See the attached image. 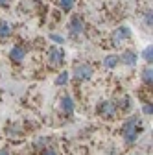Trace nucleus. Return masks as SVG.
<instances>
[{"instance_id": "4", "label": "nucleus", "mask_w": 153, "mask_h": 155, "mask_svg": "<svg viewBox=\"0 0 153 155\" xmlns=\"http://www.w3.org/2000/svg\"><path fill=\"white\" fill-rule=\"evenodd\" d=\"M46 55H48L50 65H63V61H65V52L59 46H50Z\"/></svg>"}, {"instance_id": "5", "label": "nucleus", "mask_w": 153, "mask_h": 155, "mask_svg": "<svg viewBox=\"0 0 153 155\" xmlns=\"http://www.w3.org/2000/svg\"><path fill=\"white\" fill-rule=\"evenodd\" d=\"M131 37V28L127 26H120L116 28V31L112 33V45H120L122 41H125V39Z\"/></svg>"}, {"instance_id": "1", "label": "nucleus", "mask_w": 153, "mask_h": 155, "mask_svg": "<svg viewBox=\"0 0 153 155\" xmlns=\"http://www.w3.org/2000/svg\"><path fill=\"white\" fill-rule=\"evenodd\" d=\"M142 133V122L138 116H131L129 120L124 122L122 126V135H124V140L125 144H135V140L138 139V135Z\"/></svg>"}, {"instance_id": "19", "label": "nucleus", "mask_w": 153, "mask_h": 155, "mask_svg": "<svg viewBox=\"0 0 153 155\" xmlns=\"http://www.w3.org/2000/svg\"><path fill=\"white\" fill-rule=\"evenodd\" d=\"M142 113L151 116V113H153V105H151V102H149V104H144V107H142Z\"/></svg>"}, {"instance_id": "20", "label": "nucleus", "mask_w": 153, "mask_h": 155, "mask_svg": "<svg viewBox=\"0 0 153 155\" xmlns=\"http://www.w3.org/2000/svg\"><path fill=\"white\" fill-rule=\"evenodd\" d=\"M43 155H59V151H57L55 148H46V150L43 151Z\"/></svg>"}, {"instance_id": "2", "label": "nucleus", "mask_w": 153, "mask_h": 155, "mask_svg": "<svg viewBox=\"0 0 153 155\" xmlns=\"http://www.w3.org/2000/svg\"><path fill=\"white\" fill-rule=\"evenodd\" d=\"M92 74H94V68H92L89 63H80V65L74 67V80H78V81H87V80H90Z\"/></svg>"}, {"instance_id": "14", "label": "nucleus", "mask_w": 153, "mask_h": 155, "mask_svg": "<svg viewBox=\"0 0 153 155\" xmlns=\"http://www.w3.org/2000/svg\"><path fill=\"white\" fill-rule=\"evenodd\" d=\"M11 35V28L8 22H0V37H9Z\"/></svg>"}, {"instance_id": "3", "label": "nucleus", "mask_w": 153, "mask_h": 155, "mask_svg": "<svg viewBox=\"0 0 153 155\" xmlns=\"http://www.w3.org/2000/svg\"><path fill=\"white\" fill-rule=\"evenodd\" d=\"M116 104L114 102H111V100H103V102H100V105H98V114L102 116V118H112L114 114H116Z\"/></svg>"}, {"instance_id": "21", "label": "nucleus", "mask_w": 153, "mask_h": 155, "mask_svg": "<svg viewBox=\"0 0 153 155\" xmlns=\"http://www.w3.org/2000/svg\"><path fill=\"white\" fill-rule=\"evenodd\" d=\"M144 22H146V26L151 28V11H146V15H144Z\"/></svg>"}, {"instance_id": "11", "label": "nucleus", "mask_w": 153, "mask_h": 155, "mask_svg": "<svg viewBox=\"0 0 153 155\" xmlns=\"http://www.w3.org/2000/svg\"><path fill=\"white\" fill-rule=\"evenodd\" d=\"M142 81H144V85L151 87V83H153V70L151 68H144L142 70Z\"/></svg>"}, {"instance_id": "7", "label": "nucleus", "mask_w": 153, "mask_h": 155, "mask_svg": "<svg viewBox=\"0 0 153 155\" xmlns=\"http://www.w3.org/2000/svg\"><path fill=\"white\" fill-rule=\"evenodd\" d=\"M118 59L122 61V63H125V65H129V67H133L137 63V59H138V55H137V52L135 50H124V54L118 57Z\"/></svg>"}, {"instance_id": "9", "label": "nucleus", "mask_w": 153, "mask_h": 155, "mask_svg": "<svg viewBox=\"0 0 153 155\" xmlns=\"http://www.w3.org/2000/svg\"><path fill=\"white\" fill-rule=\"evenodd\" d=\"M61 111L67 113V114L74 113V100L70 98V96H63L61 98Z\"/></svg>"}, {"instance_id": "22", "label": "nucleus", "mask_w": 153, "mask_h": 155, "mask_svg": "<svg viewBox=\"0 0 153 155\" xmlns=\"http://www.w3.org/2000/svg\"><path fill=\"white\" fill-rule=\"evenodd\" d=\"M0 155H9V151L6 148H0Z\"/></svg>"}, {"instance_id": "15", "label": "nucleus", "mask_w": 153, "mask_h": 155, "mask_svg": "<svg viewBox=\"0 0 153 155\" xmlns=\"http://www.w3.org/2000/svg\"><path fill=\"white\" fill-rule=\"evenodd\" d=\"M142 57H144V61L151 63V59H153V48H151V45L144 48V52H142Z\"/></svg>"}, {"instance_id": "18", "label": "nucleus", "mask_w": 153, "mask_h": 155, "mask_svg": "<svg viewBox=\"0 0 153 155\" xmlns=\"http://www.w3.org/2000/svg\"><path fill=\"white\" fill-rule=\"evenodd\" d=\"M50 39H52L54 43H61V45L65 43V37H63V35H59V33H50Z\"/></svg>"}, {"instance_id": "17", "label": "nucleus", "mask_w": 153, "mask_h": 155, "mask_svg": "<svg viewBox=\"0 0 153 155\" xmlns=\"http://www.w3.org/2000/svg\"><path fill=\"white\" fill-rule=\"evenodd\" d=\"M21 133V126H9L8 127V135L9 137H15V135H18Z\"/></svg>"}, {"instance_id": "8", "label": "nucleus", "mask_w": 153, "mask_h": 155, "mask_svg": "<svg viewBox=\"0 0 153 155\" xmlns=\"http://www.w3.org/2000/svg\"><path fill=\"white\" fill-rule=\"evenodd\" d=\"M24 55H26V48L24 46H13L11 52H9L11 61H15V63H21L24 59Z\"/></svg>"}, {"instance_id": "10", "label": "nucleus", "mask_w": 153, "mask_h": 155, "mask_svg": "<svg viewBox=\"0 0 153 155\" xmlns=\"http://www.w3.org/2000/svg\"><path fill=\"white\" fill-rule=\"evenodd\" d=\"M118 61H120L118 55H112V54H111V55H107L105 59H103V67H105V68H114V67L118 65Z\"/></svg>"}, {"instance_id": "23", "label": "nucleus", "mask_w": 153, "mask_h": 155, "mask_svg": "<svg viewBox=\"0 0 153 155\" xmlns=\"http://www.w3.org/2000/svg\"><path fill=\"white\" fill-rule=\"evenodd\" d=\"M9 4V0H0V6H8Z\"/></svg>"}, {"instance_id": "12", "label": "nucleus", "mask_w": 153, "mask_h": 155, "mask_svg": "<svg viewBox=\"0 0 153 155\" xmlns=\"http://www.w3.org/2000/svg\"><path fill=\"white\" fill-rule=\"evenodd\" d=\"M116 109H120V111H127V109H131V98H129V96H124L122 100H118Z\"/></svg>"}, {"instance_id": "13", "label": "nucleus", "mask_w": 153, "mask_h": 155, "mask_svg": "<svg viewBox=\"0 0 153 155\" xmlns=\"http://www.w3.org/2000/svg\"><path fill=\"white\" fill-rule=\"evenodd\" d=\"M67 81H68V72H61L59 76L55 78V85H57V87H63V85H67Z\"/></svg>"}, {"instance_id": "16", "label": "nucleus", "mask_w": 153, "mask_h": 155, "mask_svg": "<svg viewBox=\"0 0 153 155\" xmlns=\"http://www.w3.org/2000/svg\"><path fill=\"white\" fill-rule=\"evenodd\" d=\"M74 2H76V0H59V6H61L63 11H70L72 6H74Z\"/></svg>"}, {"instance_id": "6", "label": "nucleus", "mask_w": 153, "mask_h": 155, "mask_svg": "<svg viewBox=\"0 0 153 155\" xmlns=\"http://www.w3.org/2000/svg\"><path fill=\"white\" fill-rule=\"evenodd\" d=\"M68 30H70V33H72V35H80V33L83 31V21H81V17H78V15H74V17L70 18V24H68Z\"/></svg>"}]
</instances>
